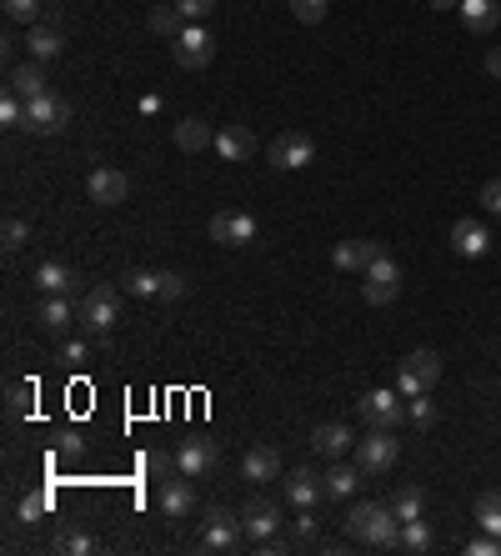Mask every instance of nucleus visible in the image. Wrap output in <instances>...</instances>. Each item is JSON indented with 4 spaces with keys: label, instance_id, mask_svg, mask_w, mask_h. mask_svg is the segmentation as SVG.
Listing matches in <instances>:
<instances>
[{
    "label": "nucleus",
    "instance_id": "ea45409f",
    "mask_svg": "<svg viewBox=\"0 0 501 556\" xmlns=\"http://www.w3.org/2000/svg\"><path fill=\"white\" fill-rule=\"evenodd\" d=\"M321 536V521H316V506H306L301 516H296V546H311Z\"/></svg>",
    "mask_w": 501,
    "mask_h": 556
},
{
    "label": "nucleus",
    "instance_id": "3c124183",
    "mask_svg": "<svg viewBox=\"0 0 501 556\" xmlns=\"http://www.w3.org/2000/svg\"><path fill=\"white\" fill-rule=\"evenodd\" d=\"M86 351H91L86 341H66V351H61V361H71V366H76V361H86Z\"/></svg>",
    "mask_w": 501,
    "mask_h": 556
},
{
    "label": "nucleus",
    "instance_id": "864d4df0",
    "mask_svg": "<svg viewBox=\"0 0 501 556\" xmlns=\"http://www.w3.org/2000/svg\"><path fill=\"white\" fill-rule=\"evenodd\" d=\"M161 111V96H141V116H156Z\"/></svg>",
    "mask_w": 501,
    "mask_h": 556
},
{
    "label": "nucleus",
    "instance_id": "c9c22d12",
    "mask_svg": "<svg viewBox=\"0 0 501 556\" xmlns=\"http://www.w3.org/2000/svg\"><path fill=\"white\" fill-rule=\"evenodd\" d=\"M476 526H481V531H491V536L501 541V496H496V491L476 496Z\"/></svg>",
    "mask_w": 501,
    "mask_h": 556
},
{
    "label": "nucleus",
    "instance_id": "412c9836",
    "mask_svg": "<svg viewBox=\"0 0 501 556\" xmlns=\"http://www.w3.org/2000/svg\"><path fill=\"white\" fill-rule=\"evenodd\" d=\"M376 256H381V241H341L331 251V266L336 271H366Z\"/></svg>",
    "mask_w": 501,
    "mask_h": 556
},
{
    "label": "nucleus",
    "instance_id": "dca6fc26",
    "mask_svg": "<svg viewBox=\"0 0 501 556\" xmlns=\"http://www.w3.org/2000/svg\"><path fill=\"white\" fill-rule=\"evenodd\" d=\"M6 91H16L21 101H41V96L51 91V81H46L41 61H21V66H11V76H6Z\"/></svg>",
    "mask_w": 501,
    "mask_h": 556
},
{
    "label": "nucleus",
    "instance_id": "f704fd0d",
    "mask_svg": "<svg viewBox=\"0 0 501 556\" xmlns=\"http://www.w3.org/2000/svg\"><path fill=\"white\" fill-rule=\"evenodd\" d=\"M46 511H51V491H26V496L16 501V521H21V526H36Z\"/></svg>",
    "mask_w": 501,
    "mask_h": 556
},
{
    "label": "nucleus",
    "instance_id": "a18cd8bd",
    "mask_svg": "<svg viewBox=\"0 0 501 556\" xmlns=\"http://www.w3.org/2000/svg\"><path fill=\"white\" fill-rule=\"evenodd\" d=\"M466 556H501V541H496L491 531H481V536L466 541Z\"/></svg>",
    "mask_w": 501,
    "mask_h": 556
},
{
    "label": "nucleus",
    "instance_id": "39448f33",
    "mask_svg": "<svg viewBox=\"0 0 501 556\" xmlns=\"http://www.w3.org/2000/svg\"><path fill=\"white\" fill-rule=\"evenodd\" d=\"M71 126V101L46 91L41 101H26V131L31 136H61Z\"/></svg>",
    "mask_w": 501,
    "mask_h": 556
},
{
    "label": "nucleus",
    "instance_id": "6ab92c4d",
    "mask_svg": "<svg viewBox=\"0 0 501 556\" xmlns=\"http://www.w3.org/2000/svg\"><path fill=\"white\" fill-rule=\"evenodd\" d=\"M326 496V481L311 471V466H301V471H291L286 476V501L296 506V511H306V506H316Z\"/></svg>",
    "mask_w": 501,
    "mask_h": 556
},
{
    "label": "nucleus",
    "instance_id": "4468645a",
    "mask_svg": "<svg viewBox=\"0 0 501 556\" xmlns=\"http://www.w3.org/2000/svg\"><path fill=\"white\" fill-rule=\"evenodd\" d=\"M241 526H246V541H266V536H276L281 531V511H276V501H246L241 506Z\"/></svg>",
    "mask_w": 501,
    "mask_h": 556
},
{
    "label": "nucleus",
    "instance_id": "c756f323",
    "mask_svg": "<svg viewBox=\"0 0 501 556\" xmlns=\"http://www.w3.org/2000/svg\"><path fill=\"white\" fill-rule=\"evenodd\" d=\"M361 476H366L361 466H331V471H326L321 481H326V496H336V501H346V496H351V491L361 486Z\"/></svg>",
    "mask_w": 501,
    "mask_h": 556
},
{
    "label": "nucleus",
    "instance_id": "f3484780",
    "mask_svg": "<svg viewBox=\"0 0 501 556\" xmlns=\"http://www.w3.org/2000/svg\"><path fill=\"white\" fill-rule=\"evenodd\" d=\"M276 476H281V451L276 446H251L241 456V481L261 486V481H276Z\"/></svg>",
    "mask_w": 501,
    "mask_h": 556
},
{
    "label": "nucleus",
    "instance_id": "6e6552de",
    "mask_svg": "<svg viewBox=\"0 0 501 556\" xmlns=\"http://www.w3.org/2000/svg\"><path fill=\"white\" fill-rule=\"evenodd\" d=\"M396 291H401V266L381 251V256L366 266V286H361V296H366L371 306H386V301H396Z\"/></svg>",
    "mask_w": 501,
    "mask_h": 556
},
{
    "label": "nucleus",
    "instance_id": "2eb2a0df",
    "mask_svg": "<svg viewBox=\"0 0 501 556\" xmlns=\"http://www.w3.org/2000/svg\"><path fill=\"white\" fill-rule=\"evenodd\" d=\"M451 251H456V256H466V261H476V256H486V251H491V231H486L481 221L461 216V221L451 226Z\"/></svg>",
    "mask_w": 501,
    "mask_h": 556
},
{
    "label": "nucleus",
    "instance_id": "79ce46f5",
    "mask_svg": "<svg viewBox=\"0 0 501 556\" xmlns=\"http://www.w3.org/2000/svg\"><path fill=\"white\" fill-rule=\"evenodd\" d=\"M181 6V16H186V26H201L211 11H216V0H176Z\"/></svg>",
    "mask_w": 501,
    "mask_h": 556
},
{
    "label": "nucleus",
    "instance_id": "c03bdc74",
    "mask_svg": "<svg viewBox=\"0 0 501 556\" xmlns=\"http://www.w3.org/2000/svg\"><path fill=\"white\" fill-rule=\"evenodd\" d=\"M56 451L76 461V456H86V436H81V431H61V436H56Z\"/></svg>",
    "mask_w": 501,
    "mask_h": 556
},
{
    "label": "nucleus",
    "instance_id": "09e8293b",
    "mask_svg": "<svg viewBox=\"0 0 501 556\" xmlns=\"http://www.w3.org/2000/svg\"><path fill=\"white\" fill-rule=\"evenodd\" d=\"M396 391H401V396L411 401V396H421V391H431V386H421V381H416V376H411V371L401 366V371H396Z\"/></svg>",
    "mask_w": 501,
    "mask_h": 556
},
{
    "label": "nucleus",
    "instance_id": "0eeeda50",
    "mask_svg": "<svg viewBox=\"0 0 501 556\" xmlns=\"http://www.w3.org/2000/svg\"><path fill=\"white\" fill-rule=\"evenodd\" d=\"M356 411H361L366 426H391V431H396V426L406 421V396L391 391V386H381V391H366Z\"/></svg>",
    "mask_w": 501,
    "mask_h": 556
},
{
    "label": "nucleus",
    "instance_id": "5701e85b",
    "mask_svg": "<svg viewBox=\"0 0 501 556\" xmlns=\"http://www.w3.org/2000/svg\"><path fill=\"white\" fill-rule=\"evenodd\" d=\"M216 156L221 161H251L256 156V136L246 126H226V131H216Z\"/></svg>",
    "mask_w": 501,
    "mask_h": 556
},
{
    "label": "nucleus",
    "instance_id": "cd10ccee",
    "mask_svg": "<svg viewBox=\"0 0 501 556\" xmlns=\"http://www.w3.org/2000/svg\"><path fill=\"white\" fill-rule=\"evenodd\" d=\"M161 281H166V271H126L121 276V286L141 301H161Z\"/></svg>",
    "mask_w": 501,
    "mask_h": 556
},
{
    "label": "nucleus",
    "instance_id": "393cba45",
    "mask_svg": "<svg viewBox=\"0 0 501 556\" xmlns=\"http://www.w3.org/2000/svg\"><path fill=\"white\" fill-rule=\"evenodd\" d=\"M26 51H31V61H41V66H46V61H56V56L66 51V41H61V31H56V26H41V21H36V26H31V36H26Z\"/></svg>",
    "mask_w": 501,
    "mask_h": 556
},
{
    "label": "nucleus",
    "instance_id": "9d476101",
    "mask_svg": "<svg viewBox=\"0 0 501 556\" xmlns=\"http://www.w3.org/2000/svg\"><path fill=\"white\" fill-rule=\"evenodd\" d=\"M216 466H221V446H216V441H206V436H196V441H186V446L176 451V471H181V476H191V481L211 476Z\"/></svg>",
    "mask_w": 501,
    "mask_h": 556
},
{
    "label": "nucleus",
    "instance_id": "9b49d317",
    "mask_svg": "<svg viewBox=\"0 0 501 556\" xmlns=\"http://www.w3.org/2000/svg\"><path fill=\"white\" fill-rule=\"evenodd\" d=\"M156 501H161V516L166 521H186L191 511H196V486H191V476H166L161 481V491H156Z\"/></svg>",
    "mask_w": 501,
    "mask_h": 556
},
{
    "label": "nucleus",
    "instance_id": "c85d7f7f",
    "mask_svg": "<svg viewBox=\"0 0 501 556\" xmlns=\"http://www.w3.org/2000/svg\"><path fill=\"white\" fill-rule=\"evenodd\" d=\"M401 366H406V371H411V376H416L421 386H436V376H441V356H436L431 346H421V351H411V356H406Z\"/></svg>",
    "mask_w": 501,
    "mask_h": 556
},
{
    "label": "nucleus",
    "instance_id": "2f4dec72",
    "mask_svg": "<svg viewBox=\"0 0 501 556\" xmlns=\"http://www.w3.org/2000/svg\"><path fill=\"white\" fill-rule=\"evenodd\" d=\"M431 521L426 516H416V521H401V536H396V546L401 551H431Z\"/></svg>",
    "mask_w": 501,
    "mask_h": 556
},
{
    "label": "nucleus",
    "instance_id": "20e7f679",
    "mask_svg": "<svg viewBox=\"0 0 501 556\" xmlns=\"http://www.w3.org/2000/svg\"><path fill=\"white\" fill-rule=\"evenodd\" d=\"M396 456H401V441L391 436V426H371V431L356 441V466H361L366 476H386V471L396 466Z\"/></svg>",
    "mask_w": 501,
    "mask_h": 556
},
{
    "label": "nucleus",
    "instance_id": "a211bd4d",
    "mask_svg": "<svg viewBox=\"0 0 501 556\" xmlns=\"http://www.w3.org/2000/svg\"><path fill=\"white\" fill-rule=\"evenodd\" d=\"M81 276L66 266V261H41L36 266V276H31V286L41 291V296H71V286H76Z\"/></svg>",
    "mask_w": 501,
    "mask_h": 556
},
{
    "label": "nucleus",
    "instance_id": "4c0bfd02",
    "mask_svg": "<svg viewBox=\"0 0 501 556\" xmlns=\"http://www.w3.org/2000/svg\"><path fill=\"white\" fill-rule=\"evenodd\" d=\"M6 6V21H16V26H36V16H41V0H0Z\"/></svg>",
    "mask_w": 501,
    "mask_h": 556
},
{
    "label": "nucleus",
    "instance_id": "e433bc0d",
    "mask_svg": "<svg viewBox=\"0 0 501 556\" xmlns=\"http://www.w3.org/2000/svg\"><path fill=\"white\" fill-rule=\"evenodd\" d=\"M406 421H411V426H431V421H436V401H431V391H421V396L406 401Z\"/></svg>",
    "mask_w": 501,
    "mask_h": 556
},
{
    "label": "nucleus",
    "instance_id": "ddd939ff",
    "mask_svg": "<svg viewBox=\"0 0 501 556\" xmlns=\"http://www.w3.org/2000/svg\"><path fill=\"white\" fill-rule=\"evenodd\" d=\"M86 191H91L96 206H121V201L131 196V181H126V171H116V166H96L91 181H86Z\"/></svg>",
    "mask_w": 501,
    "mask_h": 556
},
{
    "label": "nucleus",
    "instance_id": "5fc2aeb1",
    "mask_svg": "<svg viewBox=\"0 0 501 556\" xmlns=\"http://www.w3.org/2000/svg\"><path fill=\"white\" fill-rule=\"evenodd\" d=\"M431 11H451V6H461V0H426Z\"/></svg>",
    "mask_w": 501,
    "mask_h": 556
},
{
    "label": "nucleus",
    "instance_id": "f03ea898",
    "mask_svg": "<svg viewBox=\"0 0 501 556\" xmlns=\"http://www.w3.org/2000/svg\"><path fill=\"white\" fill-rule=\"evenodd\" d=\"M116 316H121V291H116V286H91V291H86V301H81V326H86L101 346L111 341Z\"/></svg>",
    "mask_w": 501,
    "mask_h": 556
},
{
    "label": "nucleus",
    "instance_id": "72a5a7b5",
    "mask_svg": "<svg viewBox=\"0 0 501 556\" xmlns=\"http://www.w3.org/2000/svg\"><path fill=\"white\" fill-rule=\"evenodd\" d=\"M56 551H61V556H91V551H96V536L81 531V526H66V531H56Z\"/></svg>",
    "mask_w": 501,
    "mask_h": 556
},
{
    "label": "nucleus",
    "instance_id": "a19ab883",
    "mask_svg": "<svg viewBox=\"0 0 501 556\" xmlns=\"http://www.w3.org/2000/svg\"><path fill=\"white\" fill-rule=\"evenodd\" d=\"M146 471H151L156 481H166V476H176V456H171V451H146Z\"/></svg>",
    "mask_w": 501,
    "mask_h": 556
},
{
    "label": "nucleus",
    "instance_id": "f257e3e1",
    "mask_svg": "<svg viewBox=\"0 0 501 556\" xmlns=\"http://www.w3.org/2000/svg\"><path fill=\"white\" fill-rule=\"evenodd\" d=\"M346 536L351 541H361V546H396V536H401V521H396V511L391 506H381V501H356L351 511H346Z\"/></svg>",
    "mask_w": 501,
    "mask_h": 556
},
{
    "label": "nucleus",
    "instance_id": "f8f14e48",
    "mask_svg": "<svg viewBox=\"0 0 501 556\" xmlns=\"http://www.w3.org/2000/svg\"><path fill=\"white\" fill-rule=\"evenodd\" d=\"M211 241H221V246H251L256 241V216L251 211H216L211 216Z\"/></svg>",
    "mask_w": 501,
    "mask_h": 556
},
{
    "label": "nucleus",
    "instance_id": "37998d69",
    "mask_svg": "<svg viewBox=\"0 0 501 556\" xmlns=\"http://www.w3.org/2000/svg\"><path fill=\"white\" fill-rule=\"evenodd\" d=\"M291 11H296V21L316 26V21L326 16V0H291Z\"/></svg>",
    "mask_w": 501,
    "mask_h": 556
},
{
    "label": "nucleus",
    "instance_id": "aec40b11",
    "mask_svg": "<svg viewBox=\"0 0 501 556\" xmlns=\"http://www.w3.org/2000/svg\"><path fill=\"white\" fill-rule=\"evenodd\" d=\"M461 26L471 31V36H491L496 31V21H501V6L496 0H461Z\"/></svg>",
    "mask_w": 501,
    "mask_h": 556
},
{
    "label": "nucleus",
    "instance_id": "603ef678",
    "mask_svg": "<svg viewBox=\"0 0 501 556\" xmlns=\"http://www.w3.org/2000/svg\"><path fill=\"white\" fill-rule=\"evenodd\" d=\"M486 71L501 81V46H491V51H486Z\"/></svg>",
    "mask_w": 501,
    "mask_h": 556
},
{
    "label": "nucleus",
    "instance_id": "de8ad7c7",
    "mask_svg": "<svg viewBox=\"0 0 501 556\" xmlns=\"http://www.w3.org/2000/svg\"><path fill=\"white\" fill-rule=\"evenodd\" d=\"M481 206H486V216H501V176L481 186Z\"/></svg>",
    "mask_w": 501,
    "mask_h": 556
},
{
    "label": "nucleus",
    "instance_id": "423d86ee",
    "mask_svg": "<svg viewBox=\"0 0 501 556\" xmlns=\"http://www.w3.org/2000/svg\"><path fill=\"white\" fill-rule=\"evenodd\" d=\"M171 56H176L181 71H201V66H211V56H216V36H211L206 26H186V31L171 41Z\"/></svg>",
    "mask_w": 501,
    "mask_h": 556
},
{
    "label": "nucleus",
    "instance_id": "bb28decb",
    "mask_svg": "<svg viewBox=\"0 0 501 556\" xmlns=\"http://www.w3.org/2000/svg\"><path fill=\"white\" fill-rule=\"evenodd\" d=\"M146 26H151V36H161V41H176V36L186 31V16H181V6H151Z\"/></svg>",
    "mask_w": 501,
    "mask_h": 556
},
{
    "label": "nucleus",
    "instance_id": "473e14b6",
    "mask_svg": "<svg viewBox=\"0 0 501 556\" xmlns=\"http://www.w3.org/2000/svg\"><path fill=\"white\" fill-rule=\"evenodd\" d=\"M391 511H396V521H416V516H426V496H421V486H401V491L391 496Z\"/></svg>",
    "mask_w": 501,
    "mask_h": 556
},
{
    "label": "nucleus",
    "instance_id": "8fccbe9b",
    "mask_svg": "<svg viewBox=\"0 0 501 556\" xmlns=\"http://www.w3.org/2000/svg\"><path fill=\"white\" fill-rule=\"evenodd\" d=\"M251 551H256V556H281V551H291V541H281V536H266V541H251Z\"/></svg>",
    "mask_w": 501,
    "mask_h": 556
},
{
    "label": "nucleus",
    "instance_id": "49530a36",
    "mask_svg": "<svg viewBox=\"0 0 501 556\" xmlns=\"http://www.w3.org/2000/svg\"><path fill=\"white\" fill-rule=\"evenodd\" d=\"M186 296V276L181 271H166V281H161V301H181Z\"/></svg>",
    "mask_w": 501,
    "mask_h": 556
},
{
    "label": "nucleus",
    "instance_id": "58836bf2",
    "mask_svg": "<svg viewBox=\"0 0 501 556\" xmlns=\"http://www.w3.org/2000/svg\"><path fill=\"white\" fill-rule=\"evenodd\" d=\"M26 241H31V226H26L21 216H11V221H6V231H0V246H6V256H16Z\"/></svg>",
    "mask_w": 501,
    "mask_h": 556
},
{
    "label": "nucleus",
    "instance_id": "7c9ffc66",
    "mask_svg": "<svg viewBox=\"0 0 501 556\" xmlns=\"http://www.w3.org/2000/svg\"><path fill=\"white\" fill-rule=\"evenodd\" d=\"M31 406H36V386H31V381H11V386H6V416H11V421H26Z\"/></svg>",
    "mask_w": 501,
    "mask_h": 556
},
{
    "label": "nucleus",
    "instance_id": "a878e982",
    "mask_svg": "<svg viewBox=\"0 0 501 556\" xmlns=\"http://www.w3.org/2000/svg\"><path fill=\"white\" fill-rule=\"evenodd\" d=\"M176 146H181L186 156H196V151H206V146H216V131H211L206 121H196V116H186V121L176 126Z\"/></svg>",
    "mask_w": 501,
    "mask_h": 556
},
{
    "label": "nucleus",
    "instance_id": "1a4fd4ad",
    "mask_svg": "<svg viewBox=\"0 0 501 556\" xmlns=\"http://www.w3.org/2000/svg\"><path fill=\"white\" fill-rule=\"evenodd\" d=\"M311 161H316L311 136H301V131H281V136L271 141V166H276V171H301V166H311Z\"/></svg>",
    "mask_w": 501,
    "mask_h": 556
},
{
    "label": "nucleus",
    "instance_id": "4be33fe9",
    "mask_svg": "<svg viewBox=\"0 0 501 556\" xmlns=\"http://www.w3.org/2000/svg\"><path fill=\"white\" fill-rule=\"evenodd\" d=\"M351 446H356V441H351V431H346V426H336V421L311 426V451H316V456H331V461H336V456H346Z\"/></svg>",
    "mask_w": 501,
    "mask_h": 556
},
{
    "label": "nucleus",
    "instance_id": "7ed1b4c3",
    "mask_svg": "<svg viewBox=\"0 0 501 556\" xmlns=\"http://www.w3.org/2000/svg\"><path fill=\"white\" fill-rule=\"evenodd\" d=\"M241 541H246V526H241V516H231V511H221V506H211L206 511V521H201V536H196V551H206V556H226V551H241Z\"/></svg>",
    "mask_w": 501,
    "mask_h": 556
},
{
    "label": "nucleus",
    "instance_id": "b1692460",
    "mask_svg": "<svg viewBox=\"0 0 501 556\" xmlns=\"http://www.w3.org/2000/svg\"><path fill=\"white\" fill-rule=\"evenodd\" d=\"M36 321H41L46 331H66L71 321H81V306H71V296H46V301L36 306Z\"/></svg>",
    "mask_w": 501,
    "mask_h": 556
}]
</instances>
